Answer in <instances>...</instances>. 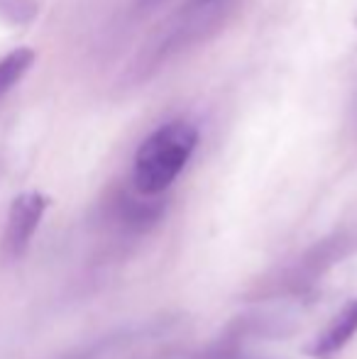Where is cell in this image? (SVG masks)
<instances>
[{"mask_svg": "<svg viewBox=\"0 0 357 359\" xmlns=\"http://www.w3.org/2000/svg\"><path fill=\"white\" fill-rule=\"evenodd\" d=\"M198 147V128L189 120H169L159 125L133 161V186L142 196H159L177 181Z\"/></svg>", "mask_w": 357, "mask_h": 359, "instance_id": "obj_1", "label": "cell"}, {"mask_svg": "<svg viewBox=\"0 0 357 359\" xmlns=\"http://www.w3.org/2000/svg\"><path fill=\"white\" fill-rule=\"evenodd\" d=\"M357 250V232L353 230H335L333 235L318 240L314 247L299 257L294 266L289 269L286 279H281V286L291 291H304L311 284L325 276L335 264L345 262Z\"/></svg>", "mask_w": 357, "mask_h": 359, "instance_id": "obj_2", "label": "cell"}, {"mask_svg": "<svg viewBox=\"0 0 357 359\" xmlns=\"http://www.w3.org/2000/svg\"><path fill=\"white\" fill-rule=\"evenodd\" d=\"M47 205L49 201L37 191H29V194H22L13 201L3 232V247H0L5 259H22L25 252L32 245V237L37 232L39 222H42Z\"/></svg>", "mask_w": 357, "mask_h": 359, "instance_id": "obj_3", "label": "cell"}, {"mask_svg": "<svg viewBox=\"0 0 357 359\" xmlns=\"http://www.w3.org/2000/svg\"><path fill=\"white\" fill-rule=\"evenodd\" d=\"M357 332V298L350 303H345L335 318L328 323L323 332L316 337V342L311 345V355L318 359H330L338 352H343L348 347V342L355 337Z\"/></svg>", "mask_w": 357, "mask_h": 359, "instance_id": "obj_4", "label": "cell"}, {"mask_svg": "<svg viewBox=\"0 0 357 359\" xmlns=\"http://www.w3.org/2000/svg\"><path fill=\"white\" fill-rule=\"evenodd\" d=\"M32 62H34V52L27 47L15 49V52H10L8 57L0 62V98L22 79L25 72L32 67Z\"/></svg>", "mask_w": 357, "mask_h": 359, "instance_id": "obj_5", "label": "cell"}, {"mask_svg": "<svg viewBox=\"0 0 357 359\" xmlns=\"http://www.w3.org/2000/svg\"><path fill=\"white\" fill-rule=\"evenodd\" d=\"M113 345H118V335H103V337H98V340L86 342V345H79L54 359H100Z\"/></svg>", "mask_w": 357, "mask_h": 359, "instance_id": "obj_6", "label": "cell"}, {"mask_svg": "<svg viewBox=\"0 0 357 359\" xmlns=\"http://www.w3.org/2000/svg\"><path fill=\"white\" fill-rule=\"evenodd\" d=\"M223 3V0H194L196 8H213V5Z\"/></svg>", "mask_w": 357, "mask_h": 359, "instance_id": "obj_7", "label": "cell"}, {"mask_svg": "<svg viewBox=\"0 0 357 359\" xmlns=\"http://www.w3.org/2000/svg\"><path fill=\"white\" fill-rule=\"evenodd\" d=\"M157 3H162V0H142V5H157Z\"/></svg>", "mask_w": 357, "mask_h": 359, "instance_id": "obj_8", "label": "cell"}]
</instances>
